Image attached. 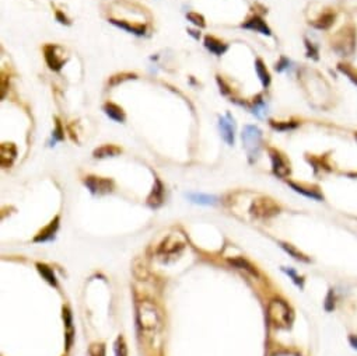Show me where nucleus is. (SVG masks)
<instances>
[{
    "instance_id": "obj_17",
    "label": "nucleus",
    "mask_w": 357,
    "mask_h": 356,
    "mask_svg": "<svg viewBox=\"0 0 357 356\" xmlns=\"http://www.w3.org/2000/svg\"><path fill=\"white\" fill-rule=\"evenodd\" d=\"M186 198L199 205H216L217 198L213 195H205V193H186Z\"/></svg>"
},
{
    "instance_id": "obj_8",
    "label": "nucleus",
    "mask_w": 357,
    "mask_h": 356,
    "mask_svg": "<svg viewBox=\"0 0 357 356\" xmlns=\"http://www.w3.org/2000/svg\"><path fill=\"white\" fill-rule=\"evenodd\" d=\"M219 128L224 142L233 146L234 145V119L231 118L230 114H227V117L219 118Z\"/></svg>"
},
{
    "instance_id": "obj_4",
    "label": "nucleus",
    "mask_w": 357,
    "mask_h": 356,
    "mask_svg": "<svg viewBox=\"0 0 357 356\" xmlns=\"http://www.w3.org/2000/svg\"><path fill=\"white\" fill-rule=\"evenodd\" d=\"M44 56L49 69H52V70H60L66 62L63 49L56 45H45Z\"/></svg>"
},
{
    "instance_id": "obj_21",
    "label": "nucleus",
    "mask_w": 357,
    "mask_h": 356,
    "mask_svg": "<svg viewBox=\"0 0 357 356\" xmlns=\"http://www.w3.org/2000/svg\"><path fill=\"white\" fill-rule=\"evenodd\" d=\"M38 271H39V274L42 275V278H44L46 282H49L51 285L53 286H56L58 282H56V278H55V274H53V271L51 268H48L46 265H42V264H38L37 265Z\"/></svg>"
},
{
    "instance_id": "obj_9",
    "label": "nucleus",
    "mask_w": 357,
    "mask_h": 356,
    "mask_svg": "<svg viewBox=\"0 0 357 356\" xmlns=\"http://www.w3.org/2000/svg\"><path fill=\"white\" fill-rule=\"evenodd\" d=\"M17 156V150L13 143H3L0 148V163L3 167H10Z\"/></svg>"
},
{
    "instance_id": "obj_26",
    "label": "nucleus",
    "mask_w": 357,
    "mask_h": 356,
    "mask_svg": "<svg viewBox=\"0 0 357 356\" xmlns=\"http://www.w3.org/2000/svg\"><path fill=\"white\" fill-rule=\"evenodd\" d=\"M186 18L189 20V21L195 24L196 27H205L206 25V22H205V18L202 17L201 14H198V13H188L186 14Z\"/></svg>"
},
{
    "instance_id": "obj_10",
    "label": "nucleus",
    "mask_w": 357,
    "mask_h": 356,
    "mask_svg": "<svg viewBox=\"0 0 357 356\" xmlns=\"http://www.w3.org/2000/svg\"><path fill=\"white\" fill-rule=\"evenodd\" d=\"M242 28L256 31V32H260V34L268 35V37L269 35H272V31H270V28L266 25V22L263 21L260 17H258V15H255L252 18H249L246 22H244V24H242Z\"/></svg>"
},
{
    "instance_id": "obj_29",
    "label": "nucleus",
    "mask_w": 357,
    "mask_h": 356,
    "mask_svg": "<svg viewBox=\"0 0 357 356\" xmlns=\"http://www.w3.org/2000/svg\"><path fill=\"white\" fill-rule=\"evenodd\" d=\"M89 356H105V347L103 344H94L89 349Z\"/></svg>"
},
{
    "instance_id": "obj_3",
    "label": "nucleus",
    "mask_w": 357,
    "mask_h": 356,
    "mask_svg": "<svg viewBox=\"0 0 357 356\" xmlns=\"http://www.w3.org/2000/svg\"><path fill=\"white\" fill-rule=\"evenodd\" d=\"M160 314L156 306L143 302L139 306V326L143 331H157L160 328Z\"/></svg>"
},
{
    "instance_id": "obj_6",
    "label": "nucleus",
    "mask_w": 357,
    "mask_h": 356,
    "mask_svg": "<svg viewBox=\"0 0 357 356\" xmlns=\"http://www.w3.org/2000/svg\"><path fill=\"white\" fill-rule=\"evenodd\" d=\"M251 212L258 217H269L279 212V206L272 199L263 198V199L253 200Z\"/></svg>"
},
{
    "instance_id": "obj_36",
    "label": "nucleus",
    "mask_w": 357,
    "mask_h": 356,
    "mask_svg": "<svg viewBox=\"0 0 357 356\" xmlns=\"http://www.w3.org/2000/svg\"><path fill=\"white\" fill-rule=\"evenodd\" d=\"M356 139H357V136H356Z\"/></svg>"
},
{
    "instance_id": "obj_32",
    "label": "nucleus",
    "mask_w": 357,
    "mask_h": 356,
    "mask_svg": "<svg viewBox=\"0 0 357 356\" xmlns=\"http://www.w3.org/2000/svg\"><path fill=\"white\" fill-rule=\"evenodd\" d=\"M289 66H290V60L287 59V58H282L280 62L276 65V70L277 72H283L284 69H289Z\"/></svg>"
},
{
    "instance_id": "obj_14",
    "label": "nucleus",
    "mask_w": 357,
    "mask_h": 356,
    "mask_svg": "<svg viewBox=\"0 0 357 356\" xmlns=\"http://www.w3.org/2000/svg\"><path fill=\"white\" fill-rule=\"evenodd\" d=\"M205 46L208 48L210 52L215 53L217 56H219V55H223V53L229 49V46L224 44V42H222L220 39H217V38L215 37H210V35L205 38Z\"/></svg>"
},
{
    "instance_id": "obj_2",
    "label": "nucleus",
    "mask_w": 357,
    "mask_h": 356,
    "mask_svg": "<svg viewBox=\"0 0 357 356\" xmlns=\"http://www.w3.org/2000/svg\"><path fill=\"white\" fill-rule=\"evenodd\" d=\"M268 317L270 324L276 328H287L290 326V309L282 300H273L269 303Z\"/></svg>"
},
{
    "instance_id": "obj_13",
    "label": "nucleus",
    "mask_w": 357,
    "mask_h": 356,
    "mask_svg": "<svg viewBox=\"0 0 357 356\" xmlns=\"http://www.w3.org/2000/svg\"><path fill=\"white\" fill-rule=\"evenodd\" d=\"M110 21L117 25L119 28H123V30L129 31L132 34H136V35H144L146 34V27L144 25H139V24H130L129 21H125V20H117V18H111Z\"/></svg>"
},
{
    "instance_id": "obj_7",
    "label": "nucleus",
    "mask_w": 357,
    "mask_h": 356,
    "mask_svg": "<svg viewBox=\"0 0 357 356\" xmlns=\"http://www.w3.org/2000/svg\"><path fill=\"white\" fill-rule=\"evenodd\" d=\"M86 186L90 189V192L94 195H101V193L111 192L114 188V182L108 178H100V177H87L84 181Z\"/></svg>"
},
{
    "instance_id": "obj_5",
    "label": "nucleus",
    "mask_w": 357,
    "mask_h": 356,
    "mask_svg": "<svg viewBox=\"0 0 357 356\" xmlns=\"http://www.w3.org/2000/svg\"><path fill=\"white\" fill-rule=\"evenodd\" d=\"M269 155H270V160H272V170H273V174L279 178L287 177V176L290 174V166L287 163V160L284 159V156L280 155L275 149H270V150H269Z\"/></svg>"
},
{
    "instance_id": "obj_20",
    "label": "nucleus",
    "mask_w": 357,
    "mask_h": 356,
    "mask_svg": "<svg viewBox=\"0 0 357 356\" xmlns=\"http://www.w3.org/2000/svg\"><path fill=\"white\" fill-rule=\"evenodd\" d=\"M280 245H282V248L284 250V251L287 252V254H290L291 257L294 258V260H297V261H303V262H308V258L305 257L304 254L303 252H300L294 247V245H291V244H287V243H280Z\"/></svg>"
},
{
    "instance_id": "obj_11",
    "label": "nucleus",
    "mask_w": 357,
    "mask_h": 356,
    "mask_svg": "<svg viewBox=\"0 0 357 356\" xmlns=\"http://www.w3.org/2000/svg\"><path fill=\"white\" fill-rule=\"evenodd\" d=\"M58 229H59V217H55L52 222L49 223V224L45 227L44 230L39 231V234L34 238V241L41 243V241H49V240H53Z\"/></svg>"
},
{
    "instance_id": "obj_35",
    "label": "nucleus",
    "mask_w": 357,
    "mask_h": 356,
    "mask_svg": "<svg viewBox=\"0 0 357 356\" xmlns=\"http://www.w3.org/2000/svg\"><path fill=\"white\" fill-rule=\"evenodd\" d=\"M188 32H189V34H191V35H194V37L196 38V39H198V38H199V34H196V32H195V31L189 30V31H188Z\"/></svg>"
},
{
    "instance_id": "obj_12",
    "label": "nucleus",
    "mask_w": 357,
    "mask_h": 356,
    "mask_svg": "<svg viewBox=\"0 0 357 356\" xmlns=\"http://www.w3.org/2000/svg\"><path fill=\"white\" fill-rule=\"evenodd\" d=\"M164 199V186L161 184L160 179H156L154 186H153V191L150 193V196L147 198V203H149L151 208H158Z\"/></svg>"
},
{
    "instance_id": "obj_18",
    "label": "nucleus",
    "mask_w": 357,
    "mask_h": 356,
    "mask_svg": "<svg viewBox=\"0 0 357 356\" xmlns=\"http://www.w3.org/2000/svg\"><path fill=\"white\" fill-rule=\"evenodd\" d=\"M120 153V149L117 148L115 145H104L101 148L94 150V157L96 159H104V157H114Z\"/></svg>"
},
{
    "instance_id": "obj_27",
    "label": "nucleus",
    "mask_w": 357,
    "mask_h": 356,
    "mask_svg": "<svg viewBox=\"0 0 357 356\" xmlns=\"http://www.w3.org/2000/svg\"><path fill=\"white\" fill-rule=\"evenodd\" d=\"M114 351H115V356H126V345H125L123 338L119 337L118 340H117L115 347H114Z\"/></svg>"
},
{
    "instance_id": "obj_30",
    "label": "nucleus",
    "mask_w": 357,
    "mask_h": 356,
    "mask_svg": "<svg viewBox=\"0 0 357 356\" xmlns=\"http://www.w3.org/2000/svg\"><path fill=\"white\" fill-rule=\"evenodd\" d=\"M53 143L56 141H63L65 139V131H63V128H62V124H60L59 119H56V128H55V131H53Z\"/></svg>"
},
{
    "instance_id": "obj_34",
    "label": "nucleus",
    "mask_w": 357,
    "mask_h": 356,
    "mask_svg": "<svg viewBox=\"0 0 357 356\" xmlns=\"http://www.w3.org/2000/svg\"><path fill=\"white\" fill-rule=\"evenodd\" d=\"M349 341H350V344H352V347L357 349V337H350Z\"/></svg>"
},
{
    "instance_id": "obj_22",
    "label": "nucleus",
    "mask_w": 357,
    "mask_h": 356,
    "mask_svg": "<svg viewBox=\"0 0 357 356\" xmlns=\"http://www.w3.org/2000/svg\"><path fill=\"white\" fill-rule=\"evenodd\" d=\"M332 21H334V15L331 14V13H325V14L321 15L320 18L314 22V25H315L317 28L322 30V28H328V27L332 24Z\"/></svg>"
},
{
    "instance_id": "obj_25",
    "label": "nucleus",
    "mask_w": 357,
    "mask_h": 356,
    "mask_svg": "<svg viewBox=\"0 0 357 356\" xmlns=\"http://www.w3.org/2000/svg\"><path fill=\"white\" fill-rule=\"evenodd\" d=\"M253 108H252V114L253 115H256V117H259V118H262L265 114H266V104L260 100V97L253 103Z\"/></svg>"
},
{
    "instance_id": "obj_1",
    "label": "nucleus",
    "mask_w": 357,
    "mask_h": 356,
    "mask_svg": "<svg viewBox=\"0 0 357 356\" xmlns=\"http://www.w3.org/2000/svg\"><path fill=\"white\" fill-rule=\"evenodd\" d=\"M242 143H244L249 162L253 163L259 156L260 148H262V131L258 126L246 125L242 131Z\"/></svg>"
},
{
    "instance_id": "obj_24",
    "label": "nucleus",
    "mask_w": 357,
    "mask_h": 356,
    "mask_svg": "<svg viewBox=\"0 0 357 356\" xmlns=\"http://www.w3.org/2000/svg\"><path fill=\"white\" fill-rule=\"evenodd\" d=\"M282 269H283V272H286V274L290 276L291 281L296 283L298 288H303V285H304V279H303L301 276H298L297 272H296L293 268H282Z\"/></svg>"
},
{
    "instance_id": "obj_23",
    "label": "nucleus",
    "mask_w": 357,
    "mask_h": 356,
    "mask_svg": "<svg viewBox=\"0 0 357 356\" xmlns=\"http://www.w3.org/2000/svg\"><path fill=\"white\" fill-rule=\"evenodd\" d=\"M230 262L233 264V265H236L237 268H241V269H245V271H248V272H251L252 275H258V272H256V269L249 264V262H246L245 260H242V258H236V260H230Z\"/></svg>"
},
{
    "instance_id": "obj_19",
    "label": "nucleus",
    "mask_w": 357,
    "mask_h": 356,
    "mask_svg": "<svg viewBox=\"0 0 357 356\" xmlns=\"http://www.w3.org/2000/svg\"><path fill=\"white\" fill-rule=\"evenodd\" d=\"M255 70H256V74L259 77L262 86L266 89L270 84V74H269L268 69H266V66L263 65V62L260 59H256V62H255Z\"/></svg>"
},
{
    "instance_id": "obj_15",
    "label": "nucleus",
    "mask_w": 357,
    "mask_h": 356,
    "mask_svg": "<svg viewBox=\"0 0 357 356\" xmlns=\"http://www.w3.org/2000/svg\"><path fill=\"white\" fill-rule=\"evenodd\" d=\"M104 112L115 122H123L125 121V112L119 107V105L114 104V103H107L104 105Z\"/></svg>"
},
{
    "instance_id": "obj_28",
    "label": "nucleus",
    "mask_w": 357,
    "mask_h": 356,
    "mask_svg": "<svg viewBox=\"0 0 357 356\" xmlns=\"http://www.w3.org/2000/svg\"><path fill=\"white\" fill-rule=\"evenodd\" d=\"M134 77H136V76L130 73L117 74V76H114V77L110 79V84H111V86H117L118 83H122L123 80H129V79H134Z\"/></svg>"
},
{
    "instance_id": "obj_16",
    "label": "nucleus",
    "mask_w": 357,
    "mask_h": 356,
    "mask_svg": "<svg viewBox=\"0 0 357 356\" xmlns=\"http://www.w3.org/2000/svg\"><path fill=\"white\" fill-rule=\"evenodd\" d=\"M289 185H290L296 192L301 193V195H304L307 198H311V199H315V200L324 199V196L321 195V192L318 189H311V188H307V186L298 185L296 182H289Z\"/></svg>"
},
{
    "instance_id": "obj_31",
    "label": "nucleus",
    "mask_w": 357,
    "mask_h": 356,
    "mask_svg": "<svg viewBox=\"0 0 357 356\" xmlns=\"http://www.w3.org/2000/svg\"><path fill=\"white\" fill-rule=\"evenodd\" d=\"M272 126L277 129V131H289V129H294L297 124H293V122H275L272 121Z\"/></svg>"
},
{
    "instance_id": "obj_33",
    "label": "nucleus",
    "mask_w": 357,
    "mask_h": 356,
    "mask_svg": "<svg viewBox=\"0 0 357 356\" xmlns=\"http://www.w3.org/2000/svg\"><path fill=\"white\" fill-rule=\"evenodd\" d=\"M56 20H58L60 24H66V25H70V20H69V18H67L66 15L63 14L62 11H59V10L56 11Z\"/></svg>"
}]
</instances>
